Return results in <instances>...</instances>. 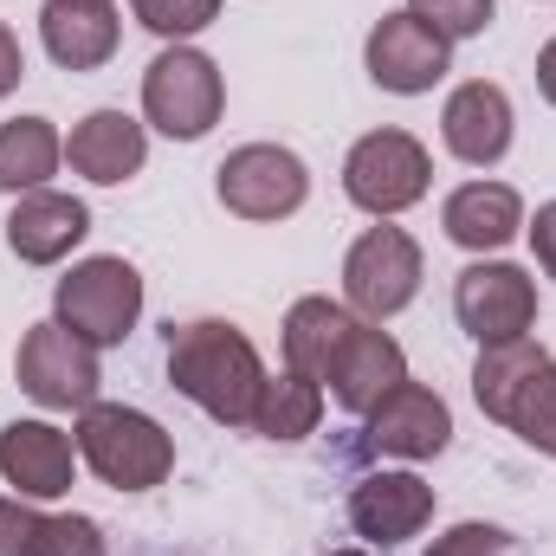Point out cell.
I'll return each instance as SVG.
<instances>
[{"label":"cell","mask_w":556,"mask_h":556,"mask_svg":"<svg viewBox=\"0 0 556 556\" xmlns=\"http://www.w3.org/2000/svg\"><path fill=\"white\" fill-rule=\"evenodd\" d=\"M168 389L188 395L201 415L220 420V427H253L260 389H266L260 343L240 324H227V317L168 324Z\"/></svg>","instance_id":"obj_1"},{"label":"cell","mask_w":556,"mask_h":556,"mask_svg":"<svg viewBox=\"0 0 556 556\" xmlns=\"http://www.w3.org/2000/svg\"><path fill=\"white\" fill-rule=\"evenodd\" d=\"M472 402L485 420L511 427L525 446L556 459V356L538 337L485 343L472 363Z\"/></svg>","instance_id":"obj_2"},{"label":"cell","mask_w":556,"mask_h":556,"mask_svg":"<svg viewBox=\"0 0 556 556\" xmlns=\"http://www.w3.org/2000/svg\"><path fill=\"white\" fill-rule=\"evenodd\" d=\"M72 440H78V466H91L98 485L111 492H155L175 472V433L130 402H91Z\"/></svg>","instance_id":"obj_3"},{"label":"cell","mask_w":556,"mask_h":556,"mask_svg":"<svg viewBox=\"0 0 556 556\" xmlns=\"http://www.w3.org/2000/svg\"><path fill=\"white\" fill-rule=\"evenodd\" d=\"M227 111V72L201 46H162L142 72V124L168 142H201Z\"/></svg>","instance_id":"obj_4"},{"label":"cell","mask_w":556,"mask_h":556,"mask_svg":"<svg viewBox=\"0 0 556 556\" xmlns=\"http://www.w3.org/2000/svg\"><path fill=\"white\" fill-rule=\"evenodd\" d=\"M52 317L91 343V350H117L130 343V330L142 324V273L117 253H98V260H78L72 273L52 285Z\"/></svg>","instance_id":"obj_5"},{"label":"cell","mask_w":556,"mask_h":556,"mask_svg":"<svg viewBox=\"0 0 556 556\" xmlns=\"http://www.w3.org/2000/svg\"><path fill=\"white\" fill-rule=\"evenodd\" d=\"M427 188H433V155H427L420 137L395 130V124L356 137L350 155H343V194H350V207H363L369 220H395V214L420 207Z\"/></svg>","instance_id":"obj_6"},{"label":"cell","mask_w":556,"mask_h":556,"mask_svg":"<svg viewBox=\"0 0 556 556\" xmlns=\"http://www.w3.org/2000/svg\"><path fill=\"white\" fill-rule=\"evenodd\" d=\"M420 278H427L420 240L408 227H395V220H376L343 253V304L356 317H369V324H389L420 298Z\"/></svg>","instance_id":"obj_7"},{"label":"cell","mask_w":556,"mask_h":556,"mask_svg":"<svg viewBox=\"0 0 556 556\" xmlns=\"http://www.w3.org/2000/svg\"><path fill=\"white\" fill-rule=\"evenodd\" d=\"M98 356H104V350L78 343L59 317H46V324H33V330L20 337V350H13V382H20V395H33V402L52 408V415H85V408L98 402V389H104Z\"/></svg>","instance_id":"obj_8"},{"label":"cell","mask_w":556,"mask_h":556,"mask_svg":"<svg viewBox=\"0 0 556 556\" xmlns=\"http://www.w3.org/2000/svg\"><path fill=\"white\" fill-rule=\"evenodd\" d=\"M214 194H220L227 214H240L253 227H273V220H291L311 201V168L285 142H240L214 168Z\"/></svg>","instance_id":"obj_9"},{"label":"cell","mask_w":556,"mask_h":556,"mask_svg":"<svg viewBox=\"0 0 556 556\" xmlns=\"http://www.w3.org/2000/svg\"><path fill=\"white\" fill-rule=\"evenodd\" d=\"M453 317L479 350L531 337L538 330V278L511 260H472L453 278Z\"/></svg>","instance_id":"obj_10"},{"label":"cell","mask_w":556,"mask_h":556,"mask_svg":"<svg viewBox=\"0 0 556 556\" xmlns=\"http://www.w3.org/2000/svg\"><path fill=\"white\" fill-rule=\"evenodd\" d=\"M363 72L389 91V98H427L446 72H453V39H440L427 20H415L408 7L402 13H382L363 39Z\"/></svg>","instance_id":"obj_11"},{"label":"cell","mask_w":556,"mask_h":556,"mask_svg":"<svg viewBox=\"0 0 556 556\" xmlns=\"http://www.w3.org/2000/svg\"><path fill=\"white\" fill-rule=\"evenodd\" d=\"M433 511H440L433 485L408 466H376L350 485V531L376 551H395V544L420 538L433 525Z\"/></svg>","instance_id":"obj_12"},{"label":"cell","mask_w":556,"mask_h":556,"mask_svg":"<svg viewBox=\"0 0 556 556\" xmlns=\"http://www.w3.org/2000/svg\"><path fill=\"white\" fill-rule=\"evenodd\" d=\"M408 382V356H402V343L382 330V324H369V317H356L350 324V337L337 343V356H330V376H324V395L343 408V415H369L382 395H395Z\"/></svg>","instance_id":"obj_13"},{"label":"cell","mask_w":556,"mask_h":556,"mask_svg":"<svg viewBox=\"0 0 556 556\" xmlns=\"http://www.w3.org/2000/svg\"><path fill=\"white\" fill-rule=\"evenodd\" d=\"M363 440L376 446V453H389V459H440L446 446H453V408H446V395L440 389H427V382H402L395 395H382L369 415H363Z\"/></svg>","instance_id":"obj_14"},{"label":"cell","mask_w":556,"mask_h":556,"mask_svg":"<svg viewBox=\"0 0 556 556\" xmlns=\"http://www.w3.org/2000/svg\"><path fill=\"white\" fill-rule=\"evenodd\" d=\"M511 137H518V117H511L505 85L466 78V85L446 91V104H440V142H446L453 162H466V168H498V162L511 155Z\"/></svg>","instance_id":"obj_15"},{"label":"cell","mask_w":556,"mask_h":556,"mask_svg":"<svg viewBox=\"0 0 556 556\" xmlns=\"http://www.w3.org/2000/svg\"><path fill=\"white\" fill-rule=\"evenodd\" d=\"M0 479L20 498L52 505L78 479V440L65 427H52V420H7L0 427Z\"/></svg>","instance_id":"obj_16"},{"label":"cell","mask_w":556,"mask_h":556,"mask_svg":"<svg viewBox=\"0 0 556 556\" xmlns=\"http://www.w3.org/2000/svg\"><path fill=\"white\" fill-rule=\"evenodd\" d=\"M85 233H91V207L59 188H33L7 214V253L20 266H65L85 247Z\"/></svg>","instance_id":"obj_17"},{"label":"cell","mask_w":556,"mask_h":556,"mask_svg":"<svg viewBox=\"0 0 556 556\" xmlns=\"http://www.w3.org/2000/svg\"><path fill=\"white\" fill-rule=\"evenodd\" d=\"M440 227L459 253L472 260H498L518 233H525V194L511 181H459L440 201Z\"/></svg>","instance_id":"obj_18"},{"label":"cell","mask_w":556,"mask_h":556,"mask_svg":"<svg viewBox=\"0 0 556 556\" xmlns=\"http://www.w3.org/2000/svg\"><path fill=\"white\" fill-rule=\"evenodd\" d=\"M39 46L59 72H98L124 46V13H117V0H46Z\"/></svg>","instance_id":"obj_19"},{"label":"cell","mask_w":556,"mask_h":556,"mask_svg":"<svg viewBox=\"0 0 556 556\" xmlns=\"http://www.w3.org/2000/svg\"><path fill=\"white\" fill-rule=\"evenodd\" d=\"M65 162H72V175H85L91 188H124V181H137L142 162H149V124L130 117V111H91V117H78L72 124V137H65Z\"/></svg>","instance_id":"obj_20"},{"label":"cell","mask_w":556,"mask_h":556,"mask_svg":"<svg viewBox=\"0 0 556 556\" xmlns=\"http://www.w3.org/2000/svg\"><path fill=\"white\" fill-rule=\"evenodd\" d=\"M350 324H356V311H350L343 298H324V291L298 298V304L285 311V330H278L285 369H291V376H311V382L324 389V376H330V356H337V343L350 337Z\"/></svg>","instance_id":"obj_21"},{"label":"cell","mask_w":556,"mask_h":556,"mask_svg":"<svg viewBox=\"0 0 556 556\" xmlns=\"http://www.w3.org/2000/svg\"><path fill=\"white\" fill-rule=\"evenodd\" d=\"M65 162V137L52 117H7L0 124V194H33V188H52Z\"/></svg>","instance_id":"obj_22"},{"label":"cell","mask_w":556,"mask_h":556,"mask_svg":"<svg viewBox=\"0 0 556 556\" xmlns=\"http://www.w3.org/2000/svg\"><path fill=\"white\" fill-rule=\"evenodd\" d=\"M317 420H324V389L311 376H291V369L266 376L260 408H253L260 440H304V433H317Z\"/></svg>","instance_id":"obj_23"},{"label":"cell","mask_w":556,"mask_h":556,"mask_svg":"<svg viewBox=\"0 0 556 556\" xmlns=\"http://www.w3.org/2000/svg\"><path fill=\"white\" fill-rule=\"evenodd\" d=\"M130 13L162 46H188L194 33H207L220 20V0H130Z\"/></svg>","instance_id":"obj_24"},{"label":"cell","mask_w":556,"mask_h":556,"mask_svg":"<svg viewBox=\"0 0 556 556\" xmlns=\"http://www.w3.org/2000/svg\"><path fill=\"white\" fill-rule=\"evenodd\" d=\"M408 13L415 20H427L440 39H479L492 20H498V0H408Z\"/></svg>","instance_id":"obj_25"},{"label":"cell","mask_w":556,"mask_h":556,"mask_svg":"<svg viewBox=\"0 0 556 556\" xmlns=\"http://www.w3.org/2000/svg\"><path fill=\"white\" fill-rule=\"evenodd\" d=\"M46 531H52V518L33 498L0 492V556H39L46 551Z\"/></svg>","instance_id":"obj_26"},{"label":"cell","mask_w":556,"mask_h":556,"mask_svg":"<svg viewBox=\"0 0 556 556\" xmlns=\"http://www.w3.org/2000/svg\"><path fill=\"white\" fill-rule=\"evenodd\" d=\"M39 556H111V544H104V525H98V518H85V511H59Z\"/></svg>","instance_id":"obj_27"},{"label":"cell","mask_w":556,"mask_h":556,"mask_svg":"<svg viewBox=\"0 0 556 556\" xmlns=\"http://www.w3.org/2000/svg\"><path fill=\"white\" fill-rule=\"evenodd\" d=\"M427 556H511V538L498 531V525H479V518H466V525H453V531H440Z\"/></svg>","instance_id":"obj_28"},{"label":"cell","mask_w":556,"mask_h":556,"mask_svg":"<svg viewBox=\"0 0 556 556\" xmlns=\"http://www.w3.org/2000/svg\"><path fill=\"white\" fill-rule=\"evenodd\" d=\"M525 233H531V253H538L544 278H556V201H544V207L525 220Z\"/></svg>","instance_id":"obj_29"},{"label":"cell","mask_w":556,"mask_h":556,"mask_svg":"<svg viewBox=\"0 0 556 556\" xmlns=\"http://www.w3.org/2000/svg\"><path fill=\"white\" fill-rule=\"evenodd\" d=\"M20 78H26V46H20V33L0 20V98H13Z\"/></svg>","instance_id":"obj_30"},{"label":"cell","mask_w":556,"mask_h":556,"mask_svg":"<svg viewBox=\"0 0 556 556\" xmlns=\"http://www.w3.org/2000/svg\"><path fill=\"white\" fill-rule=\"evenodd\" d=\"M538 91H544V104L556 111V33H551V46L538 52Z\"/></svg>","instance_id":"obj_31"},{"label":"cell","mask_w":556,"mask_h":556,"mask_svg":"<svg viewBox=\"0 0 556 556\" xmlns=\"http://www.w3.org/2000/svg\"><path fill=\"white\" fill-rule=\"evenodd\" d=\"M330 556H369V551H330Z\"/></svg>","instance_id":"obj_32"}]
</instances>
